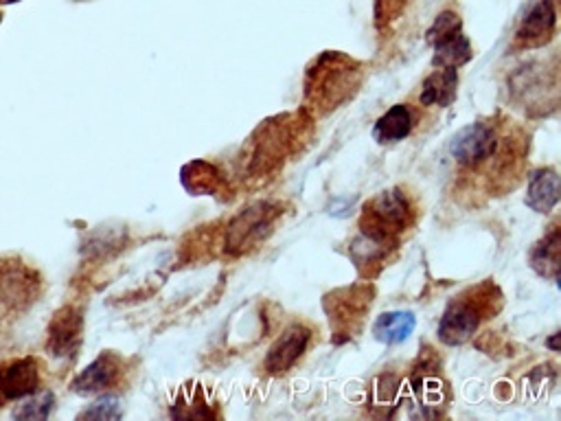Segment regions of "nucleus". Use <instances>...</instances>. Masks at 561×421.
Returning <instances> with one entry per match:
<instances>
[{"label": "nucleus", "instance_id": "nucleus-1", "mask_svg": "<svg viewBox=\"0 0 561 421\" xmlns=\"http://www.w3.org/2000/svg\"><path fill=\"white\" fill-rule=\"evenodd\" d=\"M526 147L518 132H509V123L476 121L465 125L450 141V156L463 172H485L494 189H511L509 178L518 182Z\"/></svg>", "mask_w": 561, "mask_h": 421}, {"label": "nucleus", "instance_id": "nucleus-2", "mask_svg": "<svg viewBox=\"0 0 561 421\" xmlns=\"http://www.w3.org/2000/svg\"><path fill=\"white\" fill-rule=\"evenodd\" d=\"M362 84L360 66L342 53H325L312 64L305 79V104L316 115L340 108L356 97Z\"/></svg>", "mask_w": 561, "mask_h": 421}, {"label": "nucleus", "instance_id": "nucleus-3", "mask_svg": "<svg viewBox=\"0 0 561 421\" xmlns=\"http://www.w3.org/2000/svg\"><path fill=\"white\" fill-rule=\"evenodd\" d=\"M502 305V294L491 281L469 288L452 299L439 323V338L445 345H463L476 334L485 318H491Z\"/></svg>", "mask_w": 561, "mask_h": 421}, {"label": "nucleus", "instance_id": "nucleus-4", "mask_svg": "<svg viewBox=\"0 0 561 421\" xmlns=\"http://www.w3.org/2000/svg\"><path fill=\"white\" fill-rule=\"evenodd\" d=\"M303 139V123L299 117H279L274 121H266L259 125L253 134L248 156V172L255 176L270 174L274 169L283 167L285 158L299 152V143Z\"/></svg>", "mask_w": 561, "mask_h": 421}, {"label": "nucleus", "instance_id": "nucleus-5", "mask_svg": "<svg viewBox=\"0 0 561 421\" xmlns=\"http://www.w3.org/2000/svg\"><path fill=\"white\" fill-rule=\"evenodd\" d=\"M417 207L404 189H388L377 193L373 200L364 204L360 233L371 235L375 240L397 244L399 237L415 226Z\"/></svg>", "mask_w": 561, "mask_h": 421}, {"label": "nucleus", "instance_id": "nucleus-6", "mask_svg": "<svg viewBox=\"0 0 561 421\" xmlns=\"http://www.w3.org/2000/svg\"><path fill=\"white\" fill-rule=\"evenodd\" d=\"M281 207L272 202H259L255 207L242 211L228 226L226 237V250L233 255L246 253L248 248H253L261 240L272 233V226L279 218Z\"/></svg>", "mask_w": 561, "mask_h": 421}, {"label": "nucleus", "instance_id": "nucleus-7", "mask_svg": "<svg viewBox=\"0 0 561 421\" xmlns=\"http://www.w3.org/2000/svg\"><path fill=\"white\" fill-rule=\"evenodd\" d=\"M428 38L434 44V66L439 68H459L472 60V44L461 29V20L454 11H445L428 31Z\"/></svg>", "mask_w": 561, "mask_h": 421}, {"label": "nucleus", "instance_id": "nucleus-8", "mask_svg": "<svg viewBox=\"0 0 561 421\" xmlns=\"http://www.w3.org/2000/svg\"><path fill=\"white\" fill-rule=\"evenodd\" d=\"M373 290L369 286L356 288H342L325 299V310L329 314L331 329L336 334H345L347 338L353 336L362 327L364 314L371 310Z\"/></svg>", "mask_w": 561, "mask_h": 421}, {"label": "nucleus", "instance_id": "nucleus-9", "mask_svg": "<svg viewBox=\"0 0 561 421\" xmlns=\"http://www.w3.org/2000/svg\"><path fill=\"white\" fill-rule=\"evenodd\" d=\"M312 340V329L305 323H292L285 332L277 338L266 356V369L272 375L288 373L296 362H299Z\"/></svg>", "mask_w": 561, "mask_h": 421}, {"label": "nucleus", "instance_id": "nucleus-10", "mask_svg": "<svg viewBox=\"0 0 561 421\" xmlns=\"http://www.w3.org/2000/svg\"><path fill=\"white\" fill-rule=\"evenodd\" d=\"M38 386L40 362L36 358H20L0 364V404L36 393Z\"/></svg>", "mask_w": 561, "mask_h": 421}, {"label": "nucleus", "instance_id": "nucleus-11", "mask_svg": "<svg viewBox=\"0 0 561 421\" xmlns=\"http://www.w3.org/2000/svg\"><path fill=\"white\" fill-rule=\"evenodd\" d=\"M557 25V14L553 0H537L520 22L518 31H515V44L520 49H537L544 47L546 42L553 40Z\"/></svg>", "mask_w": 561, "mask_h": 421}, {"label": "nucleus", "instance_id": "nucleus-12", "mask_svg": "<svg viewBox=\"0 0 561 421\" xmlns=\"http://www.w3.org/2000/svg\"><path fill=\"white\" fill-rule=\"evenodd\" d=\"M82 325L84 318L82 312L75 310V307H64L55 314L49 327V351L57 358L71 356L79 347V340H82Z\"/></svg>", "mask_w": 561, "mask_h": 421}, {"label": "nucleus", "instance_id": "nucleus-13", "mask_svg": "<svg viewBox=\"0 0 561 421\" xmlns=\"http://www.w3.org/2000/svg\"><path fill=\"white\" fill-rule=\"evenodd\" d=\"M121 378V360L114 354L99 356L90 367L75 380L73 389L79 395H93L110 389Z\"/></svg>", "mask_w": 561, "mask_h": 421}, {"label": "nucleus", "instance_id": "nucleus-14", "mask_svg": "<svg viewBox=\"0 0 561 421\" xmlns=\"http://www.w3.org/2000/svg\"><path fill=\"white\" fill-rule=\"evenodd\" d=\"M397 244L384 242V240H375L371 235L360 233L356 240L351 242V250L349 255L353 259V264L360 270V275L364 277H373L377 270H380L388 257H391V250H395Z\"/></svg>", "mask_w": 561, "mask_h": 421}, {"label": "nucleus", "instance_id": "nucleus-15", "mask_svg": "<svg viewBox=\"0 0 561 421\" xmlns=\"http://www.w3.org/2000/svg\"><path fill=\"white\" fill-rule=\"evenodd\" d=\"M415 128V112L408 104H397L377 119L373 128V139L382 145H393L408 139V134Z\"/></svg>", "mask_w": 561, "mask_h": 421}, {"label": "nucleus", "instance_id": "nucleus-16", "mask_svg": "<svg viewBox=\"0 0 561 421\" xmlns=\"http://www.w3.org/2000/svg\"><path fill=\"white\" fill-rule=\"evenodd\" d=\"M456 88H459V71L456 68H439L423 82L419 104L439 108L450 106L456 99Z\"/></svg>", "mask_w": 561, "mask_h": 421}, {"label": "nucleus", "instance_id": "nucleus-17", "mask_svg": "<svg viewBox=\"0 0 561 421\" xmlns=\"http://www.w3.org/2000/svg\"><path fill=\"white\" fill-rule=\"evenodd\" d=\"M559 202V176L555 169L546 167L535 172L526 189V204L537 213H551Z\"/></svg>", "mask_w": 561, "mask_h": 421}, {"label": "nucleus", "instance_id": "nucleus-18", "mask_svg": "<svg viewBox=\"0 0 561 421\" xmlns=\"http://www.w3.org/2000/svg\"><path fill=\"white\" fill-rule=\"evenodd\" d=\"M559 253H561V233H559V226H553V231L548 233L531 253V266L537 275L557 281Z\"/></svg>", "mask_w": 561, "mask_h": 421}, {"label": "nucleus", "instance_id": "nucleus-19", "mask_svg": "<svg viewBox=\"0 0 561 421\" xmlns=\"http://www.w3.org/2000/svg\"><path fill=\"white\" fill-rule=\"evenodd\" d=\"M417 321L412 312H388L377 318V323L373 325V334L380 343L386 345H397L404 343V340L412 334Z\"/></svg>", "mask_w": 561, "mask_h": 421}, {"label": "nucleus", "instance_id": "nucleus-20", "mask_svg": "<svg viewBox=\"0 0 561 421\" xmlns=\"http://www.w3.org/2000/svg\"><path fill=\"white\" fill-rule=\"evenodd\" d=\"M182 182H185V187L196 193V196H202V193H215L220 189L222 176L217 174V169L213 165L196 161L182 169Z\"/></svg>", "mask_w": 561, "mask_h": 421}, {"label": "nucleus", "instance_id": "nucleus-21", "mask_svg": "<svg viewBox=\"0 0 561 421\" xmlns=\"http://www.w3.org/2000/svg\"><path fill=\"white\" fill-rule=\"evenodd\" d=\"M53 404H55V395L47 391V393H40L38 397H33L31 402L22 404L20 411H16L14 415L18 419H47Z\"/></svg>", "mask_w": 561, "mask_h": 421}, {"label": "nucleus", "instance_id": "nucleus-22", "mask_svg": "<svg viewBox=\"0 0 561 421\" xmlns=\"http://www.w3.org/2000/svg\"><path fill=\"white\" fill-rule=\"evenodd\" d=\"M82 417H86V419H119L121 417L119 400L117 397H103V400L90 406Z\"/></svg>", "mask_w": 561, "mask_h": 421}, {"label": "nucleus", "instance_id": "nucleus-23", "mask_svg": "<svg viewBox=\"0 0 561 421\" xmlns=\"http://www.w3.org/2000/svg\"><path fill=\"white\" fill-rule=\"evenodd\" d=\"M557 338H559V334H555L551 340H548V345H551V349H553V351H559V347H557Z\"/></svg>", "mask_w": 561, "mask_h": 421}, {"label": "nucleus", "instance_id": "nucleus-24", "mask_svg": "<svg viewBox=\"0 0 561 421\" xmlns=\"http://www.w3.org/2000/svg\"><path fill=\"white\" fill-rule=\"evenodd\" d=\"M0 3H18V0H0Z\"/></svg>", "mask_w": 561, "mask_h": 421}]
</instances>
